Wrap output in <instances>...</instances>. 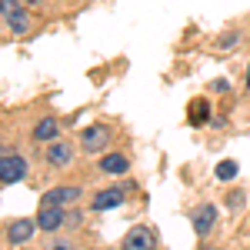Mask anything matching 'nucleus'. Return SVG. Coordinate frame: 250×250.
Returning <instances> with one entry per match:
<instances>
[{
	"label": "nucleus",
	"instance_id": "7",
	"mask_svg": "<svg viewBox=\"0 0 250 250\" xmlns=\"http://www.w3.org/2000/svg\"><path fill=\"white\" fill-rule=\"evenodd\" d=\"M74 160V147L67 144V140H54L50 147H47V164L50 167H67Z\"/></svg>",
	"mask_w": 250,
	"mask_h": 250
},
{
	"label": "nucleus",
	"instance_id": "3",
	"mask_svg": "<svg viewBox=\"0 0 250 250\" xmlns=\"http://www.w3.org/2000/svg\"><path fill=\"white\" fill-rule=\"evenodd\" d=\"M27 177V160L20 154H3L0 157V184H17Z\"/></svg>",
	"mask_w": 250,
	"mask_h": 250
},
{
	"label": "nucleus",
	"instance_id": "9",
	"mask_svg": "<svg viewBox=\"0 0 250 250\" xmlns=\"http://www.w3.org/2000/svg\"><path fill=\"white\" fill-rule=\"evenodd\" d=\"M120 204H124V187L100 190V193H94V200H90V207H94V210H110V207H120Z\"/></svg>",
	"mask_w": 250,
	"mask_h": 250
},
{
	"label": "nucleus",
	"instance_id": "16",
	"mask_svg": "<svg viewBox=\"0 0 250 250\" xmlns=\"http://www.w3.org/2000/svg\"><path fill=\"white\" fill-rule=\"evenodd\" d=\"M247 83H250V70H247Z\"/></svg>",
	"mask_w": 250,
	"mask_h": 250
},
{
	"label": "nucleus",
	"instance_id": "10",
	"mask_svg": "<svg viewBox=\"0 0 250 250\" xmlns=\"http://www.w3.org/2000/svg\"><path fill=\"white\" fill-rule=\"evenodd\" d=\"M60 134V124H57V117H43L37 127H34V140H40V144H54Z\"/></svg>",
	"mask_w": 250,
	"mask_h": 250
},
{
	"label": "nucleus",
	"instance_id": "6",
	"mask_svg": "<svg viewBox=\"0 0 250 250\" xmlns=\"http://www.w3.org/2000/svg\"><path fill=\"white\" fill-rule=\"evenodd\" d=\"M154 230H147V227H134L124 237V250H154Z\"/></svg>",
	"mask_w": 250,
	"mask_h": 250
},
{
	"label": "nucleus",
	"instance_id": "1",
	"mask_svg": "<svg viewBox=\"0 0 250 250\" xmlns=\"http://www.w3.org/2000/svg\"><path fill=\"white\" fill-rule=\"evenodd\" d=\"M37 220H30V217H20V220H10V227H7V244L10 247H23V244H30L34 240V233H37Z\"/></svg>",
	"mask_w": 250,
	"mask_h": 250
},
{
	"label": "nucleus",
	"instance_id": "13",
	"mask_svg": "<svg viewBox=\"0 0 250 250\" xmlns=\"http://www.w3.org/2000/svg\"><path fill=\"white\" fill-rule=\"evenodd\" d=\"M237 160H224V164H217V180H233L237 177Z\"/></svg>",
	"mask_w": 250,
	"mask_h": 250
},
{
	"label": "nucleus",
	"instance_id": "15",
	"mask_svg": "<svg viewBox=\"0 0 250 250\" xmlns=\"http://www.w3.org/2000/svg\"><path fill=\"white\" fill-rule=\"evenodd\" d=\"M47 250H74V247H70L67 240H54V244H50V247H47Z\"/></svg>",
	"mask_w": 250,
	"mask_h": 250
},
{
	"label": "nucleus",
	"instance_id": "11",
	"mask_svg": "<svg viewBox=\"0 0 250 250\" xmlns=\"http://www.w3.org/2000/svg\"><path fill=\"white\" fill-rule=\"evenodd\" d=\"M77 197H80V187L63 184V187H57V190L43 193V204H57V207H63V204H70V200H77Z\"/></svg>",
	"mask_w": 250,
	"mask_h": 250
},
{
	"label": "nucleus",
	"instance_id": "2",
	"mask_svg": "<svg viewBox=\"0 0 250 250\" xmlns=\"http://www.w3.org/2000/svg\"><path fill=\"white\" fill-rule=\"evenodd\" d=\"M0 17H3V23H7L14 34H23V30L30 27V20L23 14L20 0H0Z\"/></svg>",
	"mask_w": 250,
	"mask_h": 250
},
{
	"label": "nucleus",
	"instance_id": "4",
	"mask_svg": "<svg viewBox=\"0 0 250 250\" xmlns=\"http://www.w3.org/2000/svg\"><path fill=\"white\" fill-rule=\"evenodd\" d=\"M107 140H110V130H107L104 124H94V127H87V130L80 134V144H83L87 154H100V150L107 147Z\"/></svg>",
	"mask_w": 250,
	"mask_h": 250
},
{
	"label": "nucleus",
	"instance_id": "12",
	"mask_svg": "<svg viewBox=\"0 0 250 250\" xmlns=\"http://www.w3.org/2000/svg\"><path fill=\"white\" fill-rule=\"evenodd\" d=\"M100 170L104 173H127L130 170V160L124 154H107L104 160H100Z\"/></svg>",
	"mask_w": 250,
	"mask_h": 250
},
{
	"label": "nucleus",
	"instance_id": "5",
	"mask_svg": "<svg viewBox=\"0 0 250 250\" xmlns=\"http://www.w3.org/2000/svg\"><path fill=\"white\" fill-rule=\"evenodd\" d=\"M37 227L47 230V233H57V227H63V210H60L57 204H40Z\"/></svg>",
	"mask_w": 250,
	"mask_h": 250
},
{
	"label": "nucleus",
	"instance_id": "14",
	"mask_svg": "<svg viewBox=\"0 0 250 250\" xmlns=\"http://www.w3.org/2000/svg\"><path fill=\"white\" fill-rule=\"evenodd\" d=\"M204 120H207V104L197 100V104H193V124H204Z\"/></svg>",
	"mask_w": 250,
	"mask_h": 250
},
{
	"label": "nucleus",
	"instance_id": "8",
	"mask_svg": "<svg viewBox=\"0 0 250 250\" xmlns=\"http://www.w3.org/2000/svg\"><path fill=\"white\" fill-rule=\"evenodd\" d=\"M213 224H217V207H213V204H204V207H197V213H193V230L200 233V237H207Z\"/></svg>",
	"mask_w": 250,
	"mask_h": 250
}]
</instances>
